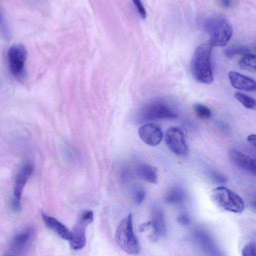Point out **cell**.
I'll return each mask as SVG.
<instances>
[{
  "label": "cell",
  "instance_id": "cell-1",
  "mask_svg": "<svg viewBox=\"0 0 256 256\" xmlns=\"http://www.w3.org/2000/svg\"><path fill=\"white\" fill-rule=\"evenodd\" d=\"M212 47L210 42L199 45L191 60L190 68L194 77L205 84H211L214 80L211 61Z\"/></svg>",
  "mask_w": 256,
  "mask_h": 256
},
{
  "label": "cell",
  "instance_id": "cell-2",
  "mask_svg": "<svg viewBox=\"0 0 256 256\" xmlns=\"http://www.w3.org/2000/svg\"><path fill=\"white\" fill-rule=\"evenodd\" d=\"M204 26L210 36V42L212 46H225L232 36V24L222 15H214L206 18L204 20Z\"/></svg>",
  "mask_w": 256,
  "mask_h": 256
},
{
  "label": "cell",
  "instance_id": "cell-3",
  "mask_svg": "<svg viewBox=\"0 0 256 256\" xmlns=\"http://www.w3.org/2000/svg\"><path fill=\"white\" fill-rule=\"evenodd\" d=\"M115 240L126 252L134 255L139 253L140 246L134 230L132 214H129L119 223L116 230Z\"/></svg>",
  "mask_w": 256,
  "mask_h": 256
},
{
  "label": "cell",
  "instance_id": "cell-4",
  "mask_svg": "<svg viewBox=\"0 0 256 256\" xmlns=\"http://www.w3.org/2000/svg\"><path fill=\"white\" fill-rule=\"evenodd\" d=\"M212 198L218 206L227 212L238 214L244 209V203L242 198L224 186L216 187L212 190Z\"/></svg>",
  "mask_w": 256,
  "mask_h": 256
},
{
  "label": "cell",
  "instance_id": "cell-5",
  "mask_svg": "<svg viewBox=\"0 0 256 256\" xmlns=\"http://www.w3.org/2000/svg\"><path fill=\"white\" fill-rule=\"evenodd\" d=\"M27 55V50L22 44H14L8 48L7 57L9 70L18 80H23L26 77Z\"/></svg>",
  "mask_w": 256,
  "mask_h": 256
},
{
  "label": "cell",
  "instance_id": "cell-6",
  "mask_svg": "<svg viewBox=\"0 0 256 256\" xmlns=\"http://www.w3.org/2000/svg\"><path fill=\"white\" fill-rule=\"evenodd\" d=\"M142 118L146 120L172 119L178 116L175 109L168 102L154 100L146 104L140 112Z\"/></svg>",
  "mask_w": 256,
  "mask_h": 256
},
{
  "label": "cell",
  "instance_id": "cell-7",
  "mask_svg": "<svg viewBox=\"0 0 256 256\" xmlns=\"http://www.w3.org/2000/svg\"><path fill=\"white\" fill-rule=\"evenodd\" d=\"M93 220L94 213L92 210H86L80 213L72 231V238L70 243L72 250H80L85 246L86 227Z\"/></svg>",
  "mask_w": 256,
  "mask_h": 256
},
{
  "label": "cell",
  "instance_id": "cell-8",
  "mask_svg": "<svg viewBox=\"0 0 256 256\" xmlns=\"http://www.w3.org/2000/svg\"><path fill=\"white\" fill-rule=\"evenodd\" d=\"M165 142L168 148L177 156H184L188 154V147L183 132L176 126L170 128L166 134Z\"/></svg>",
  "mask_w": 256,
  "mask_h": 256
},
{
  "label": "cell",
  "instance_id": "cell-9",
  "mask_svg": "<svg viewBox=\"0 0 256 256\" xmlns=\"http://www.w3.org/2000/svg\"><path fill=\"white\" fill-rule=\"evenodd\" d=\"M32 172V167L30 164L24 165L19 170L16 176L14 196L12 200V208L16 212L20 209V200L24 188Z\"/></svg>",
  "mask_w": 256,
  "mask_h": 256
},
{
  "label": "cell",
  "instance_id": "cell-10",
  "mask_svg": "<svg viewBox=\"0 0 256 256\" xmlns=\"http://www.w3.org/2000/svg\"><path fill=\"white\" fill-rule=\"evenodd\" d=\"M140 139L146 144L156 146L162 141L163 134L160 126L156 124L148 123L138 129Z\"/></svg>",
  "mask_w": 256,
  "mask_h": 256
},
{
  "label": "cell",
  "instance_id": "cell-11",
  "mask_svg": "<svg viewBox=\"0 0 256 256\" xmlns=\"http://www.w3.org/2000/svg\"><path fill=\"white\" fill-rule=\"evenodd\" d=\"M34 234L32 227H28L17 233L11 243V250L16 254H20L26 248Z\"/></svg>",
  "mask_w": 256,
  "mask_h": 256
},
{
  "label": "cell",
  "instance_id": "cell-12",
  "mask_svg": "<svg viewBox=\"0 0 256 256\" xmlns=\"http://www.w3.org/2000/svg\"><path fill=\"white\" fill-rule=\"evenodd\" d=\"M228 77L232 86L236 89L246 92L256 90V82L248 76L232 70L228 72Z\"/></svg>",
  "mask_w": 256,
  "mask_h": 256
},
{
  "label": "cell",
  "instance_id": "cell-13",
  "mask_svg": "<svg viewBox=\"0 0 256 256\" xmlns=\"http://www.w3.org/2000/svg\"><path fill=\"white\" fill-rule=\"evenodd\" d=\"M229 156L230 160L238 167L256 174V160L236 149H231L229 150Z\"/></svg>",
  "mask_w": 256,
  "mask_h": 256
},
{
  "label": "cell",
  "instance_id": "cell-14",
  "mask_svg": "<svg viewBox=\"0 0 256 256\" xmlns=\"http://www.w3.org/2000/svg\"><path fill=\"white\" fill-rule=\"evenodd\" d=\"M41 216L46 226L62 238L68 240L72 238V234L63 224L56 218L42 212Z\"/></svg>",
  "mask_w": 256,
  "mask_h": 256
},
{
  "label": "cell",
  "instance_id": "cell-15",
  "mask_svg": "<svg viewBox=\"0 0 256 256\" xmlns=\"http://www.w3.org/2000/svg\"><path fill=\"white\" fill-rule=\"evenodd\" d=\"M195 237L202 248L211 256H220L215 244L206 231L198 229L194 232Z\"/></svg>",
  "mask_w": 256,
  "mask_h": 256
},
{
  "label": "cell",
  "instance_id": "cell-16",
  "mask_svg": "<svg viewBox=\"0 0 256 256\" xmlns=\"http://www.w3.org/2000/svg\"><path fill=\"white\" fill-rule=\"evenodd\" d=\"M150 224L154 230V236L155 237L164 236L166 234V228L164 216L162 210L155 208L152 214Z\"/></svg>",
  "mask_w": 256,
  "mask_h": 256
},
{
  "label": "cell",
  "instance_id": "cell-17",
  "mask_svg": "<svg viewBox=\"0 0 256 256\" xmlns=\"http://www.w3.org/2000/svg\"><path fill=\"white\" fill-rule=\"evenodd\" d=\"M136 172L139 178L146 181L152 183L158 182V170L154 166L144 163L138 164L136 166Z\"/></svg>",
  "mask_w": 256,
  "mask_h": 256
},
{
  "label": "cell",
  "instance_id": "cell-18",
  "mask_svg": "<svg viewBox=\"0 0 256 256\" xmlns=\"http://www.w3.org/2000/svg\"><path fill=\"white\" fill-rule=\"evenodd\" d=\"M186 196V192L182 187L174 186L166 193L165 201L169 204H178L182 203L184 200Z\"/></svg>",
  "mask_w": 256,
  "mask_h": 256
},
{
  "label": "cell",
  "instance_id": "cell-19",
  "mask_svg": "<svg viewBox=\"0 0 256 256\" xmlns=\"http://www.w3.org/2000/svg\"><path fill=\"white\" fill-rule=\"evenodd\" d=\"M234 98L248 109L256 110V99L245 94L236 92Z\"/></svg>",
  "mask_w": 256,
  "mask_h": 256
},
{
  "label": "cell",
  "instance_id": "cell-20",
  "mask_svg": "<svg viewBox=\"0 0 256 256\" xmlns=\"http://www.w3.org/2000/svg\"><path fill=\"white\" fill-rule=\"evenodd\" d=\"M239 65L243 69L256 72V55L250 53L244 55Z\"/></svg>",
  "mask_w": 256,
  "mask_h": 256
},
{
  "label": "cell",
  "instance_id": "cell-21",
  "mask_svg": "<svg viewBox=\"0 0 256 256\" xmlns=\"http://www.w3.org/2000/svg\"><path fill=\"white\" fill-rule=\"evenodd\" d=\"M250 50L244 46H233L224 50V54L228 57H232L236 55H244L249 54Z\"/></svg>",
  "mask_w": 256,
  "mask_h": 256
},
{
  "label": "cell",
  "instance_id": "cell-22",
  "mask_svg": "<svg viewBox=\"0 0 256 256\" xmlns=\"http://www.w3.org/2000/svg\"><path fill=\"white\" fill-rule=\"evenodd\" d=\"M193 107L196 116L200 118L206 120L210 118L212 116L211 110L205 105L196 103L194 104Z\"/></svg>",
  "mask_w": 256,
  "mask_h": 256
},
{
  "label": "cell",
  "instance_id": "cell-23",
  "mask_svg": "<svg viewBox=\"0 0 256 256\" xmlns=\"http://www.w3.org/2000/svg\"><path fill=\"white\" fill-rule=\"evenodd\" d=\"M132 196L135 202L140 204L144 200L146 196V190L141 185L136 186L132 190Z\"/></svg>",
  "mask_w": 256,
  "mask_h": 256
},
{
  "label": "cell",
  "instance_id": "cell-24",
  "mask_svg": "<svg viewBox=\"0 0 256 256\" xmlns=\"http://www.w3.org/2000/svg\"><path fill=\"white\" fill-rule=\"evenodd\" d=\"M242 256H256V248L254 243L246 244L242 251Z\"/></svg>",
  "mask_w": 256,
  "mask_h": 256
},
{
  "label": "cell",
  "instance_id": "cell-25",
  "mask_svg": "<svg viewBox=\"0 0 256 256\" xmlns=\"http://www.w3.org/2000/svg\"><path fill=\"white\" fill-rule=\"evenodd\" d=\"M132 2L140 17L144 19L146 16V12L142 2L138 0H134Z\"/></svg>",
  "mask_w": 256,
  "mask_h": 256
},
{
  "label": "cell",
  "instance_id": "cell-26",
  "mask_svg": "<svg viewBox=\"0 0 256 256\" xmlns=\"http://www.w3.org/2000/svg\"><path fill=\"white\" fill-rule=\"evenodd\" d=\"M178 222L182 226H186L190 222V218L186 214H182L177 218Z\"/></svg>",
  "mask_w": 256,
  "mask_h": 256
},
{
  "label": "cell",
  "instance_id": "cell-27",
  "mask_svg": "<svg viewBox=\"0 0 256 256\" xmlns=\"http://www.w3.org/2000/svg\"><path fill=\"white\" fill-rule=\"evenodd\" d=\"M211 175L212 178L219 184H224L226 182L224 176L218 173L213 172Z\"/></svg>",
  "mask_w": 256,
  "mask_h": 256
},
{
  "label": "cell",
  "instance_id": "cell-28",
  "mask_svg": "<svg viewBox=\"0 0 256 256\" xmlns=\"http://www.w3.org/2000/svg\"><path fill=\"white\" fill-rule=\"evenodd\" d=\"M247 141L252 146L256 148V134H252L248 136Z\"/></svg>",
  "mask_w": 256,
  "mask_h": 256
},
{
  "label": "cell",
  "instance_id": "cell-29",
  "mask_svg": "<svg viewBox=\"0 0 256 256\" xmlns=\"http://www.w3.org/2000/svg\"><path fill=\"white\" fill-rule=\"evenodd\" d=\"M220 4L224 8H228L232 4V1L231 0H222L220 2Z\"/></svg>",
  "mask_w": 256,
  "mask_h": 256
},
{
  "label": "cell",
  "instance_id": "cell-30",
  "mask_svg": "<svg viewBox=\"0 0 256 256\" xmlns=\"http://www.w3.org/2000/svg\"><path fill=\"white\" fill-rule=\"evenodd\" d=\"M252 206L256 210V200L252 201L251 203Z\"/></svg>",
  "mask_w": 256,
  "mask_h": 256
},
{
  "label": "cell",
  "instance_id": "cell-31",
  "mask_svg": "<svg viewBox=\"0 0 256 256\" xmlns=\"http://www.w3.org/2000/svg\"><path fill=\"white\" fill-rule=\"evenodd\" d=\"M255 237H256V234ZM254 245H255V244H254ZM255 246H256V244L255 245Z\"/></svg>",
  "mask_w": 256,
  "mask_h": 256
}]
</instances>
